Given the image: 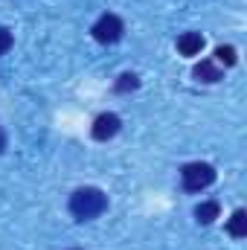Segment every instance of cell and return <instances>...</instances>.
<instances>
[{"mask_svg": "<svg viewBox=\"0 0 247 250\" xmlns=\"http://www.w3.org/2000/svg\"><path fill=\"white\" fill-rule=\"evenodd\" d=\"M3 151H6V131L0 128V154H3Z\"/></svg>", "mask_w": 247, "mask_h": 250, "instance_id": "obj_12", "label": "cell"}, {"mask_svg": "<svg viewBox=\"0 0 247 250\" xmlns=\"http://www.w3.org/2000/svg\"><path fill=\"white\" fill-rule=\"evenodd\" d=\"M215 64H224V67H236V62H239V53H236V47H218L215 50V59H212Z\"/></svg>", "mask_w": 247, "mask_h": 250, "instance_id": "obj_9", "label": "cell"}, {"mask_svg": "<svg viewBox=\"0 0 247 250\" xmlns=\"http://www.w3.org/2000/svg\"><path fill=\"white\" fill-rule=\"evenodd\" d=\"M181 184L186 192H201L215 184V169L209 163H186L181 169Z\"/></svg>", "mask_w": 247, "mask_h": 250, "instance_id": "obj_2", "label": "cell"}, {"mask_svg": "<svg viewBox=\"0 0 247 250\" xmlns=\"http://www.w3.org/2000/svg\"><path fill=\"white\" fill-rule=\"evenodd\" d=\"M67 207H70V215L76 221H90V218H96L108 209V195L96 187H82L70 195Z\"/></svg>", "mask_w": 247, "mask_h": 250, "instance_id": "obj_1", "label": "cell"}, {"mask_svg": "<svg viewBox=\"0 0 247 250\" xmlns=\"http://www.w3.org/2000/svg\"><path fill=\"white\" fill-rule=\"evenodd\" d=\"M137 87H140V79H137L134 73H123V76L117 79V84H114L117 93H131V90H137Z\"/></svg>", "mask_w": 247, "mask_h": 250, "instance_id": "obj_10", "label": "cell"}, {"mask_svg": "<svg viewBox=\"0 0 247 250\" xmlns=\"http://www.w3.org/2000/svg\"><path fill=\"white\" fill-rule=\"evenodd\" d=\"M12 41H15V38H12V32H9L6 26H0V56L12 50Z\"/></svg>", "mask_w": 247, "mask_h": 250, "instance_id": "obj_11", "label": "cell"}, {"mask_svg": "<svg viewBox=\"0 0 247 250\" xmlns=\"http://www.w3.org/2000/svg\"><path fill=\"white\" fill-rule=\"evenodd\" d=\"M93 38L99 41V44H117L120 38H123V32H125V26H123V21L117 18V15H102L96 23H93Z\"/></svg>", "mask_w": 247, "mask_h": 250, "instance_id": "obj_3", "label": "cell"}, {"mask_svg": "<svg viewBox=\"0 0 247 250\" xmlns=\"http://www.w3.org/2000/svg\"><path fill=\"white\" fill-rule=\"evenodd\" d=\"M227 233H230L233 239H245L247 236V212L245 209H236V212H233V218L227 221Z\"/></svg>", "mask_w": 247, "mask_h": 250, "instance_id": "obj_8", "label": "cell"}, {"mask_svg": "<svg viewBox=\"0 0 247 250\" xmlns=\"http://www.w3.org/2000/svg\"><path fill=\"white\" fill-rule=\"evenodd\" d=\"M201 50H204V35H201V32H184V35L178 38V53L186 56V59L198 56Z\"/></svg>", "mask_w": 247, "mask_h": 250, "instance_id": "obj_6", "label": "cell"}, {"mask_svg": "<svg viewBox=\"0 0 247 250\" xmlns=\"http://www.w3.org/2000/svg\"><path fill=\"white\" fill-rule=\"evenodd\" d=\"M120 128H123V120L117 117V114H99L93 125H90V137L96 140V143H108L111 137H117L120 134Z\"/></svg>", "mask_w": 247, "mask_h": 250, "instance_id": "obj_4", "label": "cell"}, {"mask_svg": "<svg viewBox=\"0 0 247 250\" xmlns=\"http://www.w3.org/2000/svg\"><path fill=\"white\" fill-rule=\"evenodd\" d=\"M192 76H195L198 82H204V84H215V82H221V79H224V70L212 62V59H204L201 64H195Z\"/></svg>", "mask_w": 247, "mask_h": 250, "instance_id": "obj_5", "label": "cell"}, {"mask_svg": "<svg viewBox=\"0 0 247 250\" xmlns=\"http://www.w3.org/2000/svg\"><path fill=\"white\" fill-rule=\"evenodd\" d=\"M218 212H221L218 201H204V204L195 207V221H198V224H212V221L218 218Z\"/></svg>", "mask_w": 247, "mask_h": 250, "instance_id": "obj_7", "label": "cell"}]
</instances>
